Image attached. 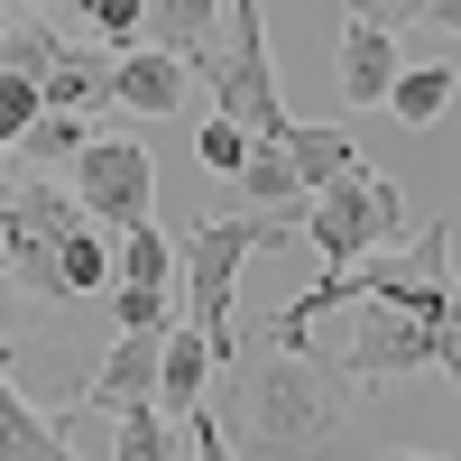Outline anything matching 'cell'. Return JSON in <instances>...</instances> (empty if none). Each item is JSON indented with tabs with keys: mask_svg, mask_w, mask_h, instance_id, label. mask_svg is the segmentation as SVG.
Here are the masks:
<instances>
[{
	"mask_svg": "<svg viewBox=\"0 0 461 461\" xmlns=\"http://www.w3.org/2000/svg\"><path fill=\"white\" fill-rule=\"evenodd\" d=\"M10 351H19V332H10V323H0V378H10Z\"/></svg>",
	"mask_w": 461,
	"mask_h": 461,
	"instance_id": "cell-32",
	"label": "cell"
},
{
	"mask_svg": "<svg viewBox=\"0 0 461 461\" xmlns=\"http://www.w3.org/2000/svg\"><path fill=\"white\" fill-rule=\"evenodd\" d=\"M0 461H93V452H74L47 415H37L10 378H0Z\"/></svg>",
	"mask_w": 461,
	"mask_h": 461,
	"instance_id": "cell-16",
	"label": "cell"
},
{
	"mask_svg": "<svg viewBox=\"0 0 461 461\" xmlns=\"http://www.w3.org/2000/svg\"><path fill=\"white\" fill-rule=\"evenodd\" d=\"M65 176H74V203H84L93 230H139V221H158V158H148L139 139H93Z\"/></svg>",
	"mask_w": 461,
	"mask_h": 461,
	"instance_id": "cell-7",
	"label": "cell"
},
{
	"mask_svg": "<svg viewBox=\"0 0 461 461\" xmlns=\"http://www.w3.org/2000/svg\"><path fill=\"white\" fill-rule=\"evenodd\" d=\"M185 434H194V461H230V443H221V415L203 406V415H185Z\"/></svg>",
	"mask_w": 461,
	"mask_h": 461,
	"instance_id": "cell-29",
	"label": "cell"
},
{
	"mask_svg": "<svg viewBox=\"0 0 461 461\" xmlns=\"http://www.w3.org/2000/svg\"><path fill=\"white\" fill-rule=\"evenodd\" d=\"M10 295H19V286H10V258H0V323H10Z\"/></svg>",
	"mask_w": 461,
	"mask_h": 461,
	"instance_id": "cell-31",
	"label": "cell"
},
{
	"mask_svg": "<svg viewBox=\"0 0 461 461\" xmlns=\"http://www.w3.org/2000/svg\"><path fill=\"white\" fill-rule=\"evenodd\" d=\"M0 28H10V10H0Z\"/></svg>",
	"mask_w": 461,
	"mask_h": 461,
	"instance_id": "cell-36",
	"label": "cell"
},
{
	"mask_svg": "<svg viewBox=\"0 0 461 461\" xmlns=\"http://www.w3.org/2000/svg\"><path fill=\"white\" fill-rule=\"evenodd\" d=\"M203 84H212V111L240 139H286V102H277V65H267V10L258 0H230V28L212 37V65H203Z\"/></svg>",
	"mask_w": 461,
	"mask_h": 461,
	"instance_id": "cell-5",
	"label": "cell"
},
{
	"mask_svg": "<svg viewBox=\"0 0 461 461\" xmlns=\"http://www.w3.org/2000/svg\"><path fill=\"white\" fill-rule=\"evenodd\" d=\"M203 388H212V341L194 323L167 332V360H158V406L167 415H203Z\"/></svg>",
	"mask_w": 461,
	"mask_h": 461,
	"instance_id": "cell-15",
	"label": "cell"
},
{
	"mask_svg": "<svg viewBox=\"0 0 461 461\" xmlns=\"http://www.w3.org/2000/svg\"><path fill=\"white\" fill-rule=\"evenodd\" d=\"M351 10H378V0H351Z\"/></svg>",
	"mask_w": 461,
	"mask_h": 461,
	"instance_id": "cell-35",
	"label": "cell"
},
{
	"mask_svg": "<svg viewBox=\"0 0 461 461\" xmlns=\"http://www.w3.org/2000/svg\"><path fill=\"white\" fill-rule=\"evenodd\" d=\"M37 93H47V111H74V121H93V111H111V56H102V47H74V37H65Z\"/></svg>",
	"mask_w": 461,
	"mask_h": 461,
	"instance_id": "cell-14",
	"label": "cell"
},
{
	"mask_svg": "<svg viewBox=\"0 0 461 461\" xmlns=\"http://www.w3.org/2000/svg\"><path fill=\"white\" fill-rule=\"evenodd\" d=\"M230 461H369L351 434H332V443H304V452H230Z\"/></svg>",
	"mask_w": 461,
	"mask_h": 461,
	"instance_id": "cell-28",
	"label": "cell"
},
{
	"mask_svg": "<svg viewBox=\"0 0 461 461\" xmlns=\"http://www.w3.org/2000/svg\"><path fill=\"white\" fill-rule=\"evenodd\" d=\"M240 194H249L258 212H295V203H304V185H295V167H286V148H277V139H258V148H249Z\"/></svg>",
	"mask_w": 461,
	"mask_h": 461,
	"instance_id": "cell-19",
	"label": "cell"
},
{
	"mask_svg": "<svg viewBox=\"0 0 461 461\" xmlns=\"http://www.w3.org/2000/svg\"><path fill=\"white\" fill-rule=\"evenodd\" d=\"M304 230V203L295 212H203L194 230L176 240V295H185V323L212 341L221 369H240V323H230V286L258 249H286Z\"/></svg>",
	"mask_w": 461,
	"mask_h": 461,
	"instance_id": "cell-4",
	"label": "cell"
},
{
	"mask_svg": "<svg viewBox=\"0 0 461 461\" xmlns=\"http://www.w3.org/2000/svg\"><path fill=\"white\" fill-rule=\"evenodd\" d=\"M111 461H176V443H167V415H158V406H130L121 425H111Z\"/></svg>",
	"mask_w": 461,
	"mask_h": 461,
	"instance_id": "cell-23",
	"label": "cell"
},
{
	"mask_svg": "<svg viewBox=\"0 0 461 461\" xmlns=\"http://www.w3.org/2000/svg\"><path fill=\"white\" fill-rule=\"evenodd\" d=\"M388 461H443V452H388Z\"/></svg>",
	"mask_w": 461,
	"mask_h": 461,
	"instance_id": "cell-33",
	"label": "cell"
},
{
	"mask_svg": "<svg viewBox=\"0 0 461 461\" xmlns=\"http://www.w3.org/2000/svg\"><path fill=\"white\" fill-rule=\"evenodd\" d=\"M249 148H258V139H240L230 121H203V130H194V158H203L212 176H230V185H240V167H249Z\"/></svg>",
	"mask_w": 461,
	"mask_h": 461,
	"instance_id": "cell-25",
	"label": "cell"
},
{
	"mask_svg": "<svg viewBox=\"0 0 461 461\" xmlns=\"http://www.w3.org/2000/svg\"><path fill=\"white\" fill-rule=\"evenodd\" d=\"M434 369H443V378H461V286L443 295V314H434Z\"/></svg>",
	"mask_w": 461,
	"mask_h": 461,
	"instance_id": "cell-27",
	"label": "cell"
},
{
	"mask_svg": "<svg viewBox=\"0 0 461 461\" xmlns=\"http://www.w3.org/2000/svg\"><path fill=\"white\" fill-rule=\"evenodd\" d=\"M332 74H341V102H351V111H388L397 74H406L397 28L369 19V10H351V19H341V56H332Z\"/></svg>",
	"mask_w": 461,
	"mask_h": 461,
	"instance_id": "cell-9",
	"label": "cell"
},
{
	"mask_svg": "<svg viewBox=\"0 0 461 461\" xmlns=\"http://www.w3.org/2000/svg\"><path fill=\"white\" fill-rule=\"evenodd\" d=\"M277 148H286V167H295V185H304V203L360 167V148H351V130H341V121H295Z\"/></svg>",
	"mask_w": 461,
	"mask_h": 461,
	"instance_id": "cell-13",
	"label": "cell"
},
{
	"mask_svg": "<svg viewBox=\"0 0 461 461\" xmlns=\"http://www.w3.org/2000/svg\"><path fill=\"white\" fill-rule=\"evenodd\" d=\"M111 314H121V332H176V295H139V286H111Z\"/></svg>",
	"mask_w": 461,
	"mask_h": 461,
	"instance_id": "cell-26",
	"label": "cell"
},
{
	"mask_svg": "<svg viewBox=\"0 0 461 461\" xmlns=\"http://www.w3.org/2000/svg\"><path fill=\"white\" fill-rule=\"evenodd\" d=\"M443 102H452V65H406L397 74V93H388V111L406 130H434L443 121Z\"/></svg>",
	"mask_w": 461,
	"mask_h": 461,
	"instance_id": "cell-20",
	"label": "cell"
},
{
	"mask_svg": "<svg viewBox=\"0 0 461 461\" xmlns=\"http://www.w3.org/2000/svg\"><path fill=\"white\" fill-rule=\"evenodd\" d=\"M304 240H314L332 267H351L369 249H406V194H397V176H378L360 158L341 185H323V194L304 203Z\"/></svg>",
	"mask_w": 461,
	"mask_h": 461,
	"instance_id": "cell-6",
	"label": "cell"
},
{
	"mask_svg": "<svg viewBox=\"0 0 461 461\" xmlns=\"http://www.w3.org/2000/svg\"><path fill=\"white\" fill-rule=\"evenodd\" d=\"M425 19H434L443 37H461V0H425Z\"/></svg>",
	"mask_w": 461,
	"mask_h": 461,
	"instance_id": "cell-30",
	"label": "cell"
},
{
	"mask_svg": "<svg viewBox=\"0 0 461 461\" xmlns=\"http://www.w3.org/2000/svg\"><path fill=\"white\" fill-rule=\"evenodd\" d=\"M111 286H139V295H176V240L158 221L121 230V249H111Z\"/></svg>",
	"mask_w": 461,
	"mask_h": 461,
	"instance_id": "cell-17",
	"label": "cell"
},
{
	"mask_svg": "<svg viewBox=\"0 0 461 461\" xmlns=\"http://www.w3.org/2000/svg\"><path fill=\"white\" fill-rule=\"evenodd\" d=\"M84 148H93V130L74 121V111H37V121H28V139L10 148V158H19L28 176H56V167H74V158H84Z\"/></svg>",
	"mask_w": 461,
	"mask_h": 461,
	"instance_id": "cell-18",
	"label": "cell"
},
{
	"mask_svg": "<svg viewBox=\"0 0 461 461\" xmlns=\"http://www.w3.org/2000/svg\"><path fill=\"white\" fill-rule=\"evenodd\" d=\"M56 47H65V37H56L47 19H10V28H0V65H10V74H28V84H47Z\"/></svg>",
	"mask_w": 461,
	"mask_h": 461,
	"instance_id": "cell-22",
	"label": "cell"
},
{
	"mask_svg": "<svg viewBox=\"0 0 461 461\" xmlns=\"http://www.w3.org/2000/svg\"><path fill=\"white\" fill-rule=\"evenodd\" d=\"M56 10H74L102 47H121V56L139 47V28H148V0H56Z\"/></svg>",
	"mask_w": 461,
	"mask_h": 461,
	"instance_id": "cell-21",
	"label": "cell"
},
{
	"mask_svg": "<svg viewBox=\"0 0 461 461\" xmlns=\"http://www.w3.org/2000/svg\"><path fill=\"white\" fill-rule=\"evenodd\" d=\"M10 176H19V158H0V185H10Z\"/></svg>",
	"mask_w": 461,
	"mask_h": 461,
	"instance_id": "cell-34",
	"label": "cell"
},
{
	"mask_svg": "<svg viewBox=\"0 0 461 461\" xmlns=\"http://www.w3.org/2000/svg\"><path fill=\"white\" fill-rule=\"evenodd\" d=\"M194 102V65H176L158 47H130L111 56V111H130V121H167V111Z\"/></svg>",
	"mask_w": 461,
	"mask_h": 461,
	"instance_id": "cell-11",
	"label": "cell"
},
{
	"mask_svg": "<svg viewBox=\"0 0 461 461\" xmlns=\"http://www.w3.org/2000/svg\"><path fill=\"white\" fill-rule=\"evenodd\" d=\"M158 360H167V332H121V341H111V360L84 378V415L121 425L130 406H158Z\"/></svg>",
	"mask_w": 461,
	"mask_h": 461,
	"instance_id": "cell-10",
	"label": "cell"
},
{
	"mask_svg": "<svg viewBox=\"0 0 461 461\" xmlns=\"http://www.w3.org/2000/svg\"><path fill=\"white\" fill-rule=\"evenodd\" d=\"M434 369V323L406 304H351V341H341V378L351 388H388V378Z\"/></svg>",
	"mask_w": 461,
	"mask_h": 461,
	"instance_id": "cell-8",
	"label": "cell"
},
{
	"mask_svg": "<svg viewBox=\"0 0 461 461\" xmlns=\"http://www.w3.org/2000/svg\"><path fill=\"white\" fill-rule=\"evenodd\" d=\"M212 19H221V0H148V28H139V47H158L176 65H212Z\"/></svg>",
	"mask_w": 461,
	"mask_h": 461,
	"instance_id": "cell-12",
	"label": "cell"
},
{
	"mask_svg": "<svg viewBox=\"0 0 461 461\" xmlns=\"http://www.w3.org/2000/svg\"><path fill=\"white\" fill-rule=\"evenodd\" d=\"M351 434V378L323 369L314 351H258L230 378V452H304V443H332Z\"/></svg>",
	"mask_w": 461,
	"mask_h": 461,
	"instance_id": "cell-3",
	"label": "cell"
},
{
	"mask_svg": "<svg viewBox=\"0 0 461 461\" xmlns=\"http://www.w3.org/2000/svg\"><path fill=\"white\" fill-rule=\"evenodd\" d=\"M0 258H10V286L37 295V304H65V295L111 286V240L84 221L74 185L28 176V167L0 185Z\"/></svg>",
	"mask_w": 461,
	"mask_h": 461,
	"instance_id": "cell-1",
	"label": "cell"
},
{
	"mask_svg": "<svg viewBox=\"0 0 461 461\" xmlns=\"http://www.w3.org/2000/svg\"><path fill=\"white\" fill-rule=\"evenodd\" d=\"M443 295H452V221H425V230H406V249H369L351 267H323L295 304H277L258 323V341L267 351H304V332L323 314H341V304H406V314L434 323Z\"/></svg>",
	"mask_w": 461,
	"mask_h": 461,
	"instance_id": "cell-2",
	"label": "cell"
},
{
	"mask_svg": "<svg viewBox=\"0 0 461 461\" xmlns=\"http://www.w3.org/2000/svg\"><path fill=\"white\" fill-rule=\"evenodd\" d=\"M37 111H47V93H37L28 74H10V65H0V158H10V148L28 139V121H37Z\"/></svg>",
	"mask_w": 461,
	"mask_h": 461,
	"instance_id": "cell-24",
	"label": "cell"
}]
</instances>
